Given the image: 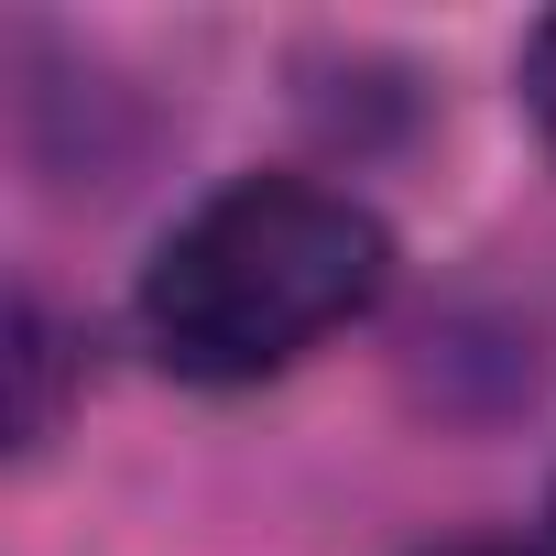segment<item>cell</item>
<instances>
[{
    "instance_id": "cell-1",
    "label": "cell",
    "mask_w": 556,
    "mask_h": 556,
    "mask_svg": "<svg viewBox=\"0 0 556 556\" xmlns=\"http://www.w3.org/2000/svg\"><path fill=\"white\" fill-rule=\"evenodd\" d=\"M382 273H393V240L361 197L317 175H240L164 229L131 317L175 382L229 393V382L295 371L317 339H339L382 295Z\"/></svg>"
},
{
    "instance_id": "cell-2",
    "label": "cell",
    "mask_w": 556,
    "mask_h": 556,
    "mask_svg": "<svg viewBox=\"0 0 556 556\" xmlns=\"http://www.w3.org/2000/svg\"><path fill=\"white\" fill-rule=\"evenodd\" d=\"M55 426V317L45 295H12V447H45Z\"/></svg>"
},
{
    "instance_id": "cell-3",
    "label": "cell",
    "mask_w": 556,
    "mask_h": 556,
    "mask_svg": "<svg viewBox=\"0 0 556 556\" xmlns=\"http://www.w3.org/2000/svg\"><path fill=\"white\" fill-rule=\"evenodd\" d=\"M523 110H534L545 153H556V12H545V23H534V45H523Z\"/></svg>"
},
{
    "instance_id": "cell-4",
    "label": "cell",
    "mask_w": 556,
    "mask_h": 556,
    "mask_svg": "<svg viewBox=\"0 0 556 556\" xmlns=\"http://www.w3.org/2000/svg\"><path fill=\"white\" fill-rule=\"evenodd\" d=\"M426 556H556V545H523V534H447V545H426Z\"/></svg>"
}]
</instances>
